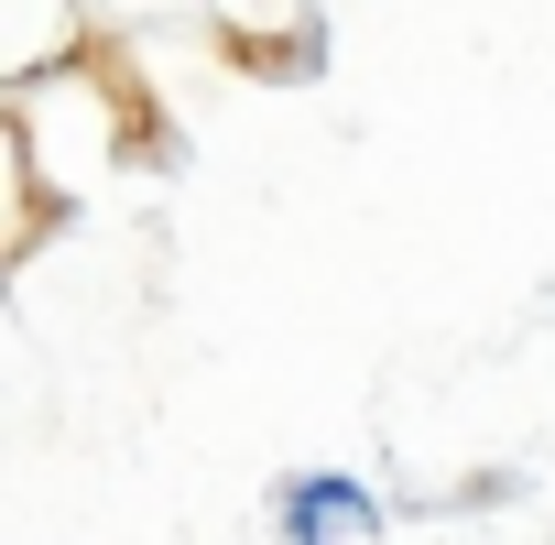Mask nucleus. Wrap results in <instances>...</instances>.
<instances>
[{"mask_svg":"<svg viewBox=\"0 0 555 545\" xmlns=\"http://www.w3.org/2000/svg\"><path fill=\"white\" fill-rule=\"evenodd\" d=\"M382 523H392V502L360 469H295L272 491V534H295V545H338V534H382Z\"/></svg>","mask_w":555,"mask_h":545,"instance_id":"nucleus-1","label":"nucleus"}]
</instances>
